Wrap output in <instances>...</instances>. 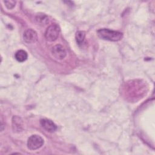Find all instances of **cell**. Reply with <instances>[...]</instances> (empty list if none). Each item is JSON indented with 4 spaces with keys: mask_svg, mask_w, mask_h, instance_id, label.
Returning a JSON list of instances; mask_svg holds the SVG:
<instances>
[{
    "mask_svg": "<svg viewBox=\"0 0 155 155\" xmlns=\"http://www.w3.org/2000/svg\"><path fill=\"white\" fill-rule=\"evenodd\" d=\"M97 35L101 39L111 41H118L122 38V33L107 28H101L97 31Z\"/></svg>",
    "mask_w": 155,
    "mask_h": 155,
    "instance_id": "obj_1",
    "label": "cell"
},
{
    "mask_svg": "<svg viewBox=\"0 0 155 155\" xmlns=\"http://www.w3.org/2000/svg\"><path fill=\"white\" fill-rule=\"evenodd\" d=\"M60 28L57 24H51L46 30L45 33V39L50 42L55 41L59 36Z\"/></svg>",
    "mask_w": 155,
    "mask_h": 155,
    "instance_id": "obj_2",
    "label": "cell"
},
{
    "mask_svg": "<svg viewBox=\"0 0 155 155\" xmlns=\"http://www.w3.org/2000/svg\"><path fill=\"white\" fill-rule=\"evenodd\" d=\"M44 142V139L40 136L34 134L28 139L27 147L31 150H35L40 148L43 145Z\"/></svg>",
    "mask_w": 155,
    "mask_h": 155,
    "instance_id": "obj_3",
    "label": "cell"
},
{
    "mask_svg": "<svg viewBox=\"0 0 155 155\" xmlns=\"http://www.w3.org/2000/svg\"><path fill=\"white\" fill-rule=\"evenodd\" d=\"M51 51L53 57L59 60L63 59L67 55V51L65 48L60 44H57L53 46Z\"/></svg>",
    "mask_w": 155,
    "mask_h": 155,
    "instance_id": "obj_4",
    "label": "cell"
},
{
    "mask_svg": "<svg viewBox=\"0 0 155 155\" xmlns=\"http://www.w3.org/2000/svg\"><path fill=\"white\" fill-rule=\"evenodd\" d=\"M23 38L24 41L28 44L35 43L38 41V35L34 30L28 28L24 31Z\"/></svg>",
    "mask_w": 155,
    "mask_h": 155,
    "instance_id": "obj_5",
    "label": "cell"
},
{
    "mask_svg": "<svg viewBox=\"0 0 155 155\" xmlns=\"http://www.w3.org/2000/svg\"><path fill=\"white\" fill-rule=\"evenodd\" d=\"M41 126L47 131L52 133L57 130V126L51 120L47 119H41L40 121Z\"/></svg>",
    "mask_w": 155,
    "mask_h": 155,
    "instance_id": "obj_6",
    "label": "cell"
},
{
    "mask_svg": "<svg viewBox=\"0 0 155 155\" xmlns=\"http://www.w3.org/2000/svg\"><path fill=\"white\" fill-rule=\"evenodd\" d=\"M23 122L20 117L14 116L12 118V128L14 131L20 132L22 130Z\"/></svg>",
    "mask_w": 155,
    "mask_h": 155,
    "instance_id": "obj_7",
    "label": "cell"
},
{
    "mask_svg": "<svg viewBox=\"0 0 155 155\" xmlns=\"http://www.w3.org/2000/svg\"><path fill=\"white\" fill-rule=\"evenodd\" d=\"M35 20L38 25L42 26L47 25L49 22L48 17L45 14L42 13H38L35 16Z\"/></svg>",
    "mask_w": 155,
    "mask_h": 155,
    "instance_id": "obj_8",
    "label": "cell"
},
{
    "mask_svg": "<svg viewBox=\"0 0 155 155\" xmlns=\"http://www.w3.org/2000/svg\"><path fill=\"white\" fill-rule=\"evenodd\" d=\"M15 59L19 62H24L28 57L27 52L23 50H19L17 51L15 54Z\"/></svg>",
    "mask_w": 155,
    "mask_h": 155,
    "instance_id": "obj_9",
    "label": "cell"
},
{
    "mask_svg": "<svg viewBox=\"0 0 155 155\" xmlns=\"http://www.w3.org/2000/svg\"><path fill=\"white\" fill-rule=\"evenodd\" d=\"M85 37V33L84 31H78L76 34V40L79 45L83 43Z\"/></svg>",
    "mask_w": 155,
    "mask_h": 155,
    "instance_id": "obj_10",
    "label": "cell"
},
{
    "mask_svg": "<svg viewBox=\"0 0 155 155\" xmlns=\"http://www.w3.org/2000/svg\"><path fill=\"white\" fill-rule=\"evenodd\" d=\"M4 2L7 8L8 9L13 8L16 4V1H4Z\"/></svg>",
    "mask_w": 155,
    "mask_h": 155,
    "instance_id": "obj_11",
    "label": "cell"
}]
</instances>
